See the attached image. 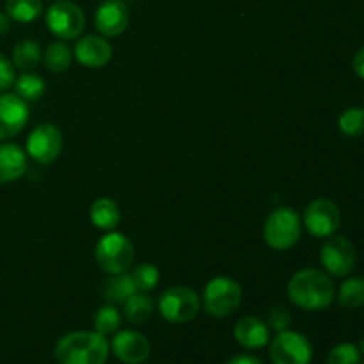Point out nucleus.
Segmentation results:
<instances>
[{
    "instance_id": "nucleus-1",
    "label": "nucleus",
    "mask_w": 364,
    "mask_h": 364,
    "mask_svg": "<svg viewBox=\"0 0 364 364\" xmlns=\"http://www.w3.org/2000/svg\"><path fill=\"white\" fill-rule=\"evenodd\" d=\"M336 288L323 270L302 269L288 283V297L297 308L306 311H322L334 301Z\"/></svg>"
},
{
    "instance_id": "nucleus-2",
    "label": "nucleus",
    "mask_w": 364,
    "mask_h": 364,
    "mask_svg": "<svg viewBox=\"0 0 364 364\" xmlns=\"http://www.w3.org/2000/svg\"><path fill=\"white\" fill-rule=\"evenodd\" d=\"M109 352L105 336L96 331H75L57 341L53 355L59 364H105Z\"/></svg>"
},
{
    "instance_id": "nucleus-3",
    "label": "nucleus",
    "mask_w": 364,
    "mask_h": 364,
    "mask_svg": "<svg viewBox=\"0 0 364 364\" xmlns=\"http://www.w3.org/2000/svg\"><path fill=\"white\" fill-rule=\"evenodd\" d=\"M302 223L295 210L283 206L276 208L265 220L263 238L274 251H288L301 238Z\"/></svg>"
},
{
    "instance_id": "nucleus-4",
    "label": "nucleus",
    "mask_w": 364,
    "mask_h": 364,
    "mask_svg": "<svg viewBox=\"0 0 364 364\" xmlns=\"http://www.w3.org/2000/svg\"><path fill=\"white\" fill-rule=\"evenodd\" d=\"M96 263L109 276L128 272L134 263V245L124 235L110 231L100 238L95 249Z\"/></svg>"
},
{
    "instance_id": "nucleus-5",
    "label": "nucleus",
    "mask_w": 364,
    "mask_h": 364,
    "mask_svg": "<svg viewBox=\"0 0 364 364\" xmlns=\"http://www.w3.org/2000/svg\"><path fill=\"white\" fill-rule=\"evenodd\" d=\"M242 302V287L233 277L219 276L213 277L205 287L203 306L206 313L215 318L230 316Z\"/></svg>"
},
{
    "instance_id": "nucleus-6",
    "label": "nucleus",
    "mask_w": 364,
    "mask_h": 364,
    "mask_svg": "<svg viewBox=\"0 0 364 364\" xmlns=\"http://www.w3.org/2000/svg\"><path fill=\"white\" fill-rule=\"evenodd\" d=\"M199 295L188 287L167 288L159 299V311L162 318L173 323H187L199 313Z\"/></svg>"
},
{
    "instance_id": "nucleus-7",
    "label": "nucleus",
    "mask_w": 364,
    "mask_h": 364,
    "mask_svg": "<svg viewBox=\"0 0 364 364\" xmlns=\"http://www.w3.org/2000/svg\"><path fill=\"white\" fill-rule=\"evenodd\" d=\"M48 31L59 39H77L85 28V16L77 4L70 0H57L46 11Z\"/></svg>"
},
{
    "instance_id": "nucleus-8",
    "label": "nucleus",
    "mask_w": 364,
    "mask_h": 364,
    "mask_svg": "<svg viewBox=\"0 0 364 364\" xmlns=\"http://www.w3.org/2000/svg\"><path fill=\"white\" fill-rule=\"evenodd\" d=\"M270 359L274 364H309L313 359V347L304 334L287 329L274 338Z\"/></svg>"
},
{
    "instance_id": "nucleus-9",
    "label": "nucleus",
    "mask_w": 364,
    "mask_h": 364,
    "mask_svg": "<svg viewBox=\"0 0 364 364\" xmlns=\"http://www.w3.org/2000/svg\"><path fill=\"white\" fill-rule=\"evenodd\" d=\"M320 262L327 274L334 277H345L354 270L358 262V251L354 244L345 237H329L320 251Z\"/></svg>"
},
{
    "instance_id": "nucleus-10",
    "label": "nucleus",
    "mask_w": 364,
    "mask_h": 364,
    "mask_svg": "<svg viewBox=\"0 0 364 364\" xmlns=\"http://www.w3.org/2000/svg\"><path fill=\"white\" fill-rule=\"evenodd\" d=\"M63 151V134L53 123H43L27 139V153L41 166L55 162Z\"/></svg>"
},
{
    "instance_id": "nucleus-11",
    "label": "nucleus",
    "mask_w": 364,
    "mask_h": 364,
    "mask_svg": "<svg viewBox=\"0 0 364 364\" xmlns=\"http://www.w3.org/2000/svg\"><path fill=\"white\" fill-rule=\"evenodd\" d=\"M341 213L336 203L331 199H315L304 212V226L313 237L329 238L338 231Z\"/></svg>"
},
{
    "instance_id": "nucleus-12",
    "label": "nucleus",
    "mask_w": 364,
    "mask_h": 364,
    "mask_svg": "<svg viewBox=\"0 0 364 364\" xmlns=\"http://www.w3.org/2000/svg\"><path fill=\"white\" fill-rule=\"evenodd\" d=\"M28 121V105L16 95H0V141L14 137Z\"/></svg>"
},
{
    "instance_id": "nucleus-13",
    "label": "nucleus",
    "mask_w": 364,
    "mask_h": 364,
    "mask_svg": "<svg viewBox=\"0 0 364 364\" xmlns=\"http://www.w3.org/2000/svg\"><path fill=\"white\" fill-rule=\"evenodd\" d=\"M112 354L124 364H142L149 358V341L137 331H119L112 338Z\"/></svg>"
},
{
    "instance_id": "nucleus-14",
    "label": "nucleus",
    "mask_w": 364,
    "mask_h": 364,
    "mask_svg": "<svg viewBox=\"0 0 364 364\" xmlns=\"http://www.w3.org/2000/svg\"><path fill=\"white\" fill-rule=\"evenodd\" d=\"M128 7L121 0H107L95 14V25L105 38H116L128 27Z\"/></svg>"
},
{
    "instance_id": "nucleus-15",
    "label": "nucleus",
    "mask_w": 364,
    "mask_h": 364,
    "mask_svg": "<svg viewBox=\"0 0 364 364\" xmlns=\"http://www.w3.org/2000/svg\"><path fill=\"white\" fill-rule=\"evenodd\" d=\"M75 59L85 68H103L112 59V46L102 36H84L75 46Z\"/></svg>"
},
{
    "instance_id": "nucleus-16",
    "label": "nucleus",
    "mask_w": 364,
    "mask_h": 364,
    "mask_svg": "<svg viewBox=\"0 0 364 364\" xmlns=\"http://www.w3.org/2000/svg\"><path fill=\"white\" fill-rule=\"evenodd\" d=\"M233 336L238 345L249 348V350H255V348H263L269 343L270 329L258 316H244L235 326Z\"/></svg>"
},
{
    "instance_id": "nucleus-17",
    "label": "nucleus",
    "mask_w": 364,
    "mask_h": 364,
    "mask_svg": "<svg viewBox=\"0 0 364 364\" xmlns=\"http://www.w3.org/2000/svg\"><path fill=\"white\" fill-rule=\"evenodd\" d=\"M27 171V155L13 142L0 144V185L11 183L21 178Z\"/></svg>"
},
{
    "instance_id": "nucleus-18",
    "label": "nucleus",
    "mask_w": 364,
    "mask_h": 364,
    "mask_svg": "<svg viewBox=\"0 0 364 364\" xmlns=\"http://www.w3.org/2000/svg\"><path fill=\"white\" fill-rule=\"evenodd\" d=\"M135 291L137 288H135L134 279L127 272L107 277L102 284V299L109 304H124V301Z\"/></svg>"
},
{
    "instance_id": "nucleus-19",
    "label": "nucleus",
    "mask_w": 364,
    "mask_h": 364,
    "mask_svg": "<svg viewBox=\"0 0 364 364\" xmlns=\"http://www.w3.org/2000/svg\"><path fill=\"white\" fill-rule=\"evenodd\" d=\"M89 217H91V223L98 230L103 231L116 230L121 223L119 206L116 205V201L109 198L96 199L91 205V210H89Z\"/></svg>"
},
{
    "instance_id": "nucleus-20",
    "label": "nucleus",
    "mask_w": 364,
    "mask_h": 364,
    "mask_svg": "<svg viewBox=\"0 0 364 364\" xmlns=\"http://www.w3.org/2000/svg\"><path fill=\"white\" fill-rule=\"evenodd\" d=\"M153 311H155V301L146 294H137L124 301V318L134 326H142L151 318Z\"/></svg>"
},
{
    "instance_id": "nucleus-21",
    "label": "nucleus",
    "mask_w": 364,
    "mask_h": 364,
    "mask_svg": "<svg viewBox=\"0 0 364 364\" xmlns=\"http://www.w3.org/2000/svg\"><path fill=\"white\" fill-rule=\"evenodd\" d=\"M41 46L36 41H32V39H21L20 43H16L13 50V64L18 70H34L39 64V60H41Z\"/></svg>"
},
{
    "instance_id": "nucleus-22",
    "label": "nucleus",
    "mask_w": 364,
    "mask_h": 364,
    "mask_svg": "<svg viewBox=\"0 0 364 364\" xmlns=\"http://www.w3.org/2000/svg\"><path fill=\"white\" fill-rule=\"evenodd\" d=\"M43 2L41 0H7L6 14L14 21L28 23L34 21L41 14Z\"/></svg>"
},
{
    "instance_id": "nucleus-23",
    "label": "nucleus",
    "mask_w": 364,
    "mask_h": 364,
    "mask_svg": "<svg viewBox=\"0 0 364 364\" xmlns=\"http://www.w3.org/2000/svg\"><path fill=\"white\" fill-rule=\"evenodd\" d=\"M14 92L16 96H20L25 102H32V100H38L45 95L46 84L43 80V77L36 73H23L14 80L13 84Z\"/></svg>"
},
{
    "instance_id": "nucleus-24",
    "label": "nucleus",
    "mask_w": 364,
    "mask_h": 364,
    "mask_svg": "<svg viewBox=\"0 0 364 364\" xmlns=\"http://www.w3.org/2000/svg\"><path fill=\"white\" fill-rule=\"evenodd\" d=\"M338 301L348 309H358L364 306V277H350L343 281L338 291Z\"/></svg>"
},
{
    "instance_id": "nucleus-25",
    "label": "nucleus",
    "mask_w": 364,
    "mask_h": 364,
    "mask_svg": "<svg viewBox=\"0 0 364 364\" xmlns=\"http://www.w3.org/2000/svg\"><path fill=\"white\" fill-rule=\"evenodd\" d=\"M92 326H95L96 333L105 338L110 336V334H116L121 326V313L112 304L103 306V308H100L96 311Z\"/></svg>"
},
{
    "instance_id": "nucleus-26",
    "label": "nucleus",
    "mask_w": 364,
    "mask_h": 364,
    "mask_svg": "<svg viewBox=\"0 0 364 364\" xmlns=\"http://www.w3.org/2000/svg\"><path fill=\"white\" fill-rule=\"evenodd\" d=\"M43 60H45V66L50 71H53V73H63L71 64V50L64 43H52L46 48Z\"/></svg>"
},
{
    "instance_id": "nucleus-27",
    "label": "nucleus",
    "mask_w": 364,
    "mask_h": 364,
    "mask_svg": "<svg viewBox=\"0 0 364 364\" xmlns=\"http://www.w3.org/2000/svg\"><path fill=\"white\" fill-rule=\"evenodd\" d=\"M338 127H340L341 134L347 137H361L364 134V109L352 107V109L345 110L338 119Z\"/></svg>"
},
{
    "instance_id": "nucleus-28",
    "label": "nucleus",
    "mask_w": 364,
    "mask_h": 364,
    "mask_svg": "<svg viewBox=\"0 0 364 364\" xmlns=\"http://www.w3.org/2000/svg\"><path fill=\"white\" fill-rule=\"evenodd\" d=\"M130 276L139 291H151L153 288H156V284H159L160 281L159 269H156L155 265H149V263H141V265H137L132 270Z\"/></svg>"
},
{
    "instance_id": "nucleus-29",
    "label": "nucleus",
    "mask_w": 364,
    "mask_h": 364,
    "mask_svg": "<svg viewBox=\"0 0 364 364\" xmlns=\"http://www.w3.org/2000/svg\"><path fill=\"white\" fill-rule=\"evenodd\" d=\"M361 352L354 343H340L329 352L327 364H359Z\"/></svg>"
},
{
    "instance_id": "nucleus-30",
    "label": "nucleus",
    "mask_w": 364,
    "mask_h": 364,
    "mask_svg": "<svg viewBox=\"0 0 364 364\" xmlns=\"http://www.w3.org/2000/svg\"><path fill=\"white\" fill-rule=\"evenodd\" d=\"M267 320H269L270 329H274L276 333H283V331H287L290 327L291 313L287 308H283V306H276V308H272L269 311Z\"/></svg>"
},
{
    "instance_id": "nucleus-31",
    "label": "nucleus",
    "mask_w": 364,
    "mask_h": 364,
    "mask_svg": "<svg viewBox=\"0 0 364 364\" xmlns=\"http://www.w3.org/2000/svg\"><path fill=\"white\" fill-rule=\"evenodd\" d=\"M16 80V71H14V64L7 59L4 53H0V92L9 89Z\"/></svg>"
},
{
    "instance_id": "nucleus-32",
    "label": "nucleus",
    "mask_w": 364,
    "mask_h": 364,
    "mask_svg": "<svg viewBox=\"0 0 364 364\" xmlns=\"http://www.w3.org/2000/svg\"><path fill=\"white\" fill-rule=\"evenodd\" d=\"M352 66H354L355 75H358V77L364 78V48H361L358 53H355L354 63H352Z\"/></svg>"
},
{
    "instance_id": "nucleus-33",
    "label": "nucleus",
    "mask_w": 364,
    "mask_h": 364,
    "mask_svg": "<svg viewBox=\"0 0 364 364\" xmlns=\"http://www.w3.org/2000/svg\"><path fill=\"white\" fill-rule=\"evenodd\" d=\"M226 364H263L258 358H252V355H237V358L230 359Z\"/></svg>"
},
{
    "instance_id": "nucleus-34",
    "label": "nucleus",
    "mask_w": 364,
    "mask_h": 364,
    "mask_svg": "<svg viewBox=\"0 0 364 364\" xmlns=\"http://www.w3.org/2000/svg\"><path fill=\"white\" fill-rule=\"evenodd\" d=\"M9 27H11V18L7 16V14L0 13V38L9 32Z\"/></svg>"
}]
</instances>
